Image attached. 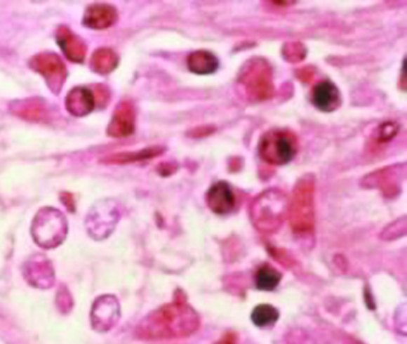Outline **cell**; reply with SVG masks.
I'll list each match as a JSON object with an SVG mask.
<instances>
[{
	"label": "cell",
	"instance_id": "24",
	"mask_svg": "<svg viewBox=\"0 0 407 344\" xmlns=\"http://www.w3.org/2000/svg\"><path fill=\"white\" fill-rule=\"evenodd\" d=\"M215 344H236V336L234 333H227L225 336Z\"/></svg>",
	"mask_w": 407,
	"mask_h": 344
},
{
	"label": "cell",
	"instance_id": "22",
	"mask_svg": "<svg viewBox=\"0 0 407 344\" xmlns=\"http://www.w3.org/2000/svg\"><path fill=\"white\" fill-rule=\"evenodd\" d=\"M399 132V126L394 123H384L383 126L379 130V140L380 141H387L391 140L396 136V133Z\"/></svg>",
	"mask_w": 407,
	"mask_h": 344
},
{
	"label": "cell",
	"instance_id": "18",
	"mask_svg": "<svg viewBox=\"0 0 407 344\" xmlns=\"http://www.w3.org/2000/svg\"><path fill=\"white\" fill-rule=\"evenodd\" d=\"M119 64V58L113 49L98 48L91 58V69L98 75L113 73Z\"/></svg>",
	"mask_w": 407,
	"mask_h": 344
},
{
	"label": "cell",
	"instance_id": "9",
	"mask_svg": "<svg viewBox=\"0 0 407 344\" xmlns=\"http://www.w3.org/2000/svg\"><path fill=\"white\" fill-rule=\"evenodd\" d=\"M92 324L98 331H106L114 326L116 319H119V305L113 296H102L93 305L92 310Z\"/></svg>",
	"mask_w": 407,
	"mask_h": 344
},
{
	"label": "cell",
	"instance_id": "5",
	"mask_svg": "<svg viewBox=\"0 0 407 344\" xmlns=\"http://www.w3.org/2000/svg\"><path fill=\"white\" fill-rule=\"evenodd\" d=\"M285 210V197L270 192L255 202L253 207V223L261 232H274L282 223Z\"/></svg>",
	"mask_w": 407,
	"mask_h": 344
},
{
	"label": "cell",
	"instance_id": "10",
	"mask_svg": "<svg viewBox=\"0 0 407 344\" xmlns=\"http://www.w3.org/2000/svg\"><path fill=\"white\" fill-rule=\"evenodd\" d=\"M56 39L67 60L75 64H81L84 61L87 55V44L73 30L66 26L58 27Z\"/></svg>",
	"mask_w": 407,
	"mask_h": 344
},
{
	"label": "cell",
	"instance_id": "7",
	"mask_svg": "<svg viewBox=\"0 0 407 344\" xmlns=\"http://www.w3.org/2000/svg\"><path fill=\"white\" fill-rule=\"evenodd\" d=\"M251 65L244 67L239 81L243 83L248 95L253 98L265 100L273 93L272 73L262 60H251Z\"/></svg>",
	"mask_w": 407,
	"mask_h": 344
},
{
	"label": "cell",
	"instance_id": "23",
	"mask_svg": "<svg viewBox=\"0 0 407 344\" xmlns=\"http://www.w3.org/2000/svg\"><path fill=\"white\" fill-rule=\"evenodd\" d=\"M93 95H95V100H96L98 105H101V107H105L106 102L109 101V91H107L105 86L98 84L96 92H93Z\"/></svg>",
	"mask_w": 407,
	"mask_h": 344
},
{
	"label": "cell",
	"instance_id": "26",
	"mask_svg": "<svg viewBox=\"0 0 407 344\" xmlns=\"http://www.w3.org/2000/svg\"><path fill=\"white\" fill-rule=\"evenodd\" d=\"M344 344H361L359 342H356V340H353V339H349V340H345Z\"/></svg>",
	"mask_w": 407,
	"mask_h": 344
},
{
	"label": "cell",
	"instance_id": "2",
	"mask_svg": "<svg viewBox=\"0 0 407 344\" xmlns=\"http://www.w3.org/2000/svg\"><path fill=\"white\" fill-rule=\"evenodd\" d=\"M32 230L38 245L44 249L58 247L66 237L67 224L65 216L56 209H41L34 219Z\"/></svg>",
	"mask_w": 407,
	"mask_h": 344
},
{
	"label": "cell",
	"instance_id": "13",
	"mask_svg": "<svg viewBox=\"0 0 407 344\" xmlns=\"http://www.w3.org/2000/svg\"><path fill=\"white\" fill-rule=\"evenodd\" d=\"M93 91L87 87H75L67 93L65 100L66 109L74 117H86L95 109Z\"/></svg>",
	"mask_w": 407,
	"mask_h": 344
},
{
	"label": "cell",
	"instance_id": "3",
	"mask_svg": "<svg viewBox=\"0 0 407 344\" xmlns=\"http://www.w3.org/2000/svg\"><path fill=\"white\" fill-rule=\"evenodd\" d=\"M313 184L302 180L293 192L290 207V223L296 233H307L314 227V210H313Z\"/></svg>",
	"mask_w": 407,
	"mask_h": 344
},
{
	"label": "cell",
	"instance_id": "21",
	"mask_svg": "<svg viewBox=\"0 0 407 344\" xmlns=\"http://www.w3.org/2000/svg\"><path fill=\"white\" fill-rule=\"evenodd\" d=\"M279 313L277 308L269 304H260L255 307L253 313H251V319L253 324L259 328H267L269 325H273L277 322Z\"/></svg>",
	"mask_w": 407,
	"mask_h": 344
},
{
	"label": "cell",
	"instance_id": "17",
	"mask_svg": "<svg viewBox=\"0 0 407 344\" xmlns=\"http://www.w3.org/2000/svg\"><path fill=\"white\" fill-rule=\"evenodd\" d=\"M187 67L192 73L208 75L218 70L219 60L208 51H196L187 58Z\"/></svg>",
	"mask_w": 407,
	"mask_h": 344
},
{
	"label": "cell",
	"instance_id": "8",
	"mask_svg": "<svg viewBox=\"0 0 407 344\" xmlns=\"http://www.w3.org/2000/svg\"><path fill=\"white\" fill-rule=\"evenodd\" d=\"M135 121H136L135 107L131 101L124 100L115 109L113 118L107 127V135L115 139L130 136L135 132Z\"/></svg>",
	"mask_w": 407,
	"mask_h": 344
},
{
	"label": "cell",
	"instance_id": "14",
	"mask_svg": "<svg viewBox=\"0 0 407 344\" xmlns=\"http://www.w3.org/2000/svg\"><path fill=\"white\" fill-rule=\"evenodd\" d=\"M312 102L322 112H334L342 104L340 92L330 81L319 82L312 92Z\"/></svg>",
	"mask_w": 407,
	"mask_h": 344
},
{
	"label": "cell",
	"instance_id": "12",
	"mask_svg": "<svg viewBox=\"0 0 407 344\" xmlns=\"http://www.w3.org/2000/svg\"><path fill=\"white\" fill-rule=\"evenodd\" d=\"M118 12L113 6L109 4H92L86 9L83 17V24L90 29L102 30L116 22Z\"/></svg>",
	"mask_w": 407,
	"mask_h": 344
},
{
	"label": "cell",
	"instance_id": "6",
	"mask_svg": "<svg viewBox=\"0 0 407 344\" xmlns=\"http://www.w3.org/2000/svg\"><path fill=\"white\" fill-rule=\"evenodd\" d=\"M29 66L34 72L41 74L48 84L49 90L55 95L61 92L67 77V70L64 61L58 55L51 52L38 53L29 61Z\"/></svg>",
	"mask_w": 407,
	"mask_h": 344
},
{
	"label": "cell",
	"instance_id": "11",
	"mask_svg": "<svg viewBox=\"0 0 407 344\" xmlns=\"http://www.w3.org/2000/svg\"><path fill=\"white\" fill-rule=\"evenodd\" d=\"M207 205L212 211L219 215L228 213L236 206V196L228 183L219 181L212 185L207 193Z\"/></svg>",
	"mask_w": 407,
	"mask_h": 344
},
{
	"label": "cell",
	"instance_id": "19",
	"mask_svg": "<svg viewBox=\"0 0 407 344\" xmlns=\"http://www.w3.org/2000/svg\"><path fill=\"white\" fill-rule=\"evenodd\" d=\"M163 152H164L163 147H147L139 152H126V153H118L113 156L105 157L104 159H101V162L109 164H132V162H139V161H145V159L161 156Z\"/></svg>",
	"mask_w": 407,
	"mask_h": 344
},
{
	"label": "cell",
	"instance_id": "15",
	"mask_svg": "<svg viewBox=\"0 0 407 344\" xmlns=\"http://www.w3.org/2000/svg\"><path fill=\"white\" fill-rule=\"evenodd\" d=\"M48 105L39 98H30V100H24L18 101L16 104L12 105V113L24 118L27 121L33 122H44L49 118Z\"/></svg>",
	"mask_w": 407,
	"mask_h": 344
},
{
	"label": "cell",
	"instance_id": "20",
	"mask_svg": "<svg viewBox=\"0 0 407 344\" xmlns=\"http://www.w3.org/2000/svg\"><path fill=\"white\" fill-rule=\"evenodd\" d=\"M282 274L269 264H264L256 273V286L262 291H272L278 286Z\"/></svg>",
	"mask_w": 407,
	"mask_h": 344
},
{
	"label": "cell",
	"instance_id": "16",
	"mask_svg": "<svg viewBox=\"0 0 407 344\" xmlns=\"http://www.w3.org/2000/svg\"><path fill=\"white\" fill-rule=\"evenodd\" d=\"M29 270H25V276L38 287H48L53 284V270L47 259L36 258L27 263Z\"/></svg>",
	"mask_w": 407,
	"mask_h": 344
},
{
	"label": "cell",
	"instance_id": "4",
	"mask_svg": "<svg viewBox=\"0 0 407 344\" xmlns=\"http://www.w3.org/2000/svg\"><path fill=\"white\" fill-rule=\"evenodd\" d=\"M259 152L261 158L268 164L278 166L288 164L296 154V141L287 131L273 130L262 136Z\"/></svg>",
	"mask_w": 407,
	"mask_h": 344
},
{
	"label": "cell",
	"instance_id": "1",
	"mask_svg": "<svg viewBox=\"0 0 407 344\" xmlns=\"http://www.w3.org/2000/svg\"><path fill=\"white\" fill-rule=\"evenodd\" d=\"M196 312L185 302L176 298L175 302L163 305L140 322L138 336L141 339H168L190 336L199 328Z\"/></svg>",
	"mask_w": 407,
	"mask_h": 344
},
{
	"label": "cell",
	"instance_id": "25",
	"mask_svg": "<svg viewBox=\"0 0 407 344\" xmlns=\"http://www.w3.org/2000/svg\"><path fill=\"white\" fill-rule=\"evenodd\" d=\"M61 201L65 204L66 207L69 209V211H73L75 210V206H74V201H73V196L72 194H69V193H62V196H61Z\"/></svg>",
	"mask_w": 407,
	"mask_h": 344
}]
</instances>
